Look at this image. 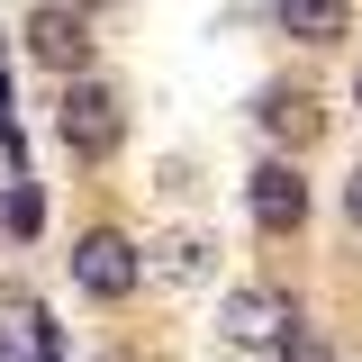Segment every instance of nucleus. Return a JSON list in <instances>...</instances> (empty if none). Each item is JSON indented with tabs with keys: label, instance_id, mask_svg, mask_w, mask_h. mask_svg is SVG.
I'll use <instances>...</instances> for the list:
<instances>
[{
	"label": "nucleus",
	"instance_id": "f8f14e48",
	"mask_svg": "<svg viewBox=\"0 0 362 362\" xmlns=\"http://www.w3.org/2000/svg\"><path fill=\"white\" fill-rule=\"evenodd\" d=\"M0 136H9V82H0Z\"/></svg>",
	"mask_w": 362,
	"mask_h": 362
},
{
	"label": "nucleus",
	"instance_id": "7ed1b4c3",
	"mask_svg": "<svg viewBox=\"0 0 362 362\" xmlns=\"http://www.w3.org/2000/svg\"><path fill=\"white\" fill-rule=\"evenodd\" d=\"M28 54H37L45 73H64V82H82V73H90V28H82V9H64V0H45L37 18H28Z\"/></svg>",
	"mask_w": 362,
	"mask_h": 362
},
{
	"label": "nucleus",
	"instance_id": "0eeeda50",
	"mask_svg": "<svg viewBox=\"0 0 362 362\" xmlns=\"http://www.w3.org/2000/svg\"><path fill=\"white\" fill-rule=\"evenodd\" d=\"M281 28L299 45H335L344 28H354V0H281Z\"/></svg>",
	"mask_w": 362,
	"mask_h": 362
},
{
	"label": "nucleus",
	"instance_id": "39448f33",
	"mask_svg": "<svg viewBox=\"0 0 362 362\" xmlns=\"http://www.w3.org/2000/svg\"><path fill=\"white\" fill-rule=\"evenodd\" d=\"M245 209H254L263 235H299V218H308V181H299V163H263V173L245 181Z\"/></svg>",
	"mask_w": 362,
	"mask_h": 362
},
{
	"label": "nucleus",
	"instance_id": "6e6552de",
	"mask_svg": "<svg viewBox=\"0 0 362 362\" xmlns=\"http://www.w3.org/2000/svg\"><path fill=\"white\" fill-rule=\"evenodd\" d=\"M0 362H64V344H54V317H45V308H18L9 326H0Z\"/></svg>",
	"mask_w": 362,
	"mask_h": 362
},
{
	"label": "nucleus",
	"instance_id": "423d86ee",
	"mask_svg": "<svg viewBox=\"0 0 362 362\" xmlns=\"http://www.w3.org/2000/svg\"><path fill=\"white\" fill-rule=\"evenodd\" d=\"M209 235H163L154 254H145V281H173V290H190V281H209Z\"/></svg>",
	"mask_w": 362,
	"mask_h": 362
},
{
	"label": "nucleus",
	"instance_id": "20e7f679",
	"mask_svg": "<svg viewBox=\"0 0 362 362\" xmlns=\"http://www.w3.org/2000/svg\"><path fill=\"white\" fill-rule=\"evenodd\" d=\"M218 326L235 344H290L299 335V308H290V290H226Z\"/></svg>",
	"mask_w": 362,
	"mask_h": 362
},
{
	"label": "nucleus",
	"instance_id": "1a4fd4ad",
	"mask_svg": "<svg viewBox=\"0 0 362 362\" xmlns=\"http://www.w3.org/2000/svg\"><path fill=\"white\" fill-rule=\"evenodd\" d=\"M263 127L299 145V136H317V100L308 90H263Z\"/></svg>",
	"mask_w": 362,
	"mask_h": 362
},
{
	"label": "nucleus",
	"instance_id": "f257e3e1",
	"mask_svg": "<svg viewBox=\"0 0 362 362\" xmlns=\"http://www.w3.org/2000/svg\"><path fill=\"white\" fill-rule=\"evenodd\" d=\"M54 136L82 154V163H100V154H118V136H127V109H118V90L109 82H64V109H54Z\"/></svg>",
	"mask_w": 362,
	"mask_h": 362
},
{
	"label": "nucleus",
	"instance_id": "f03ea898",
	"mask_svg": "<svg viewBox=\"0 0 362 362\" xmlns=\"http://www.w3.org/2000/svg\"><path fill=\"white\" fill-rule=\"evenodd\" d=\"M73 281H82L90 299H127V290H145V254H136V235L90 226L82 245H73Z\"/></svg>",
	"mask_w": 362,
	"mask_h": 362
},
{
	"label": "nucleus",
	"instance_id": "9b49d317",
	"mask_svg": "<svg viewBox=\"0 0 362 362\" xmlns=\"http://www.w3.org/2000/svg\"><path fill=\"white\" fill-rule=\"evenodd\" d=\"M344 218L362 226V163H354V181H344Z\"/></svg>",
	"mask_w": 362,
	"mask_h": 362
},
{
	"label": "nucleus",
	"instance_id": "9d476101",
	"mask_svg": "<svg viewBox=\"0 0 362 362\" xmlns=\"http://www.w3.org/2000/svg\"><path fill=\"white\" fill-rule=\"evenodd\" d=\"M281 362H326V344H317L308 326H299V335H290V344H281Z\"/></svg>",
	"mask_w": 362,
	"mask_h": 362
},
{
	"label": "nucleus",
	"instance_id": "ddd939ff",
	"mask_svg": "<svg viewBox=\"0 0 362 362\" xmlns=\"http://www.w3.org/2000/svg\"><path fill=\"white\" fill-rule=\"evenodd\" d=\"M354 100H362V82H354Z\"/></svg>",
	"mask_w": 362,
	"mask_h": 362
}]
</instances>
